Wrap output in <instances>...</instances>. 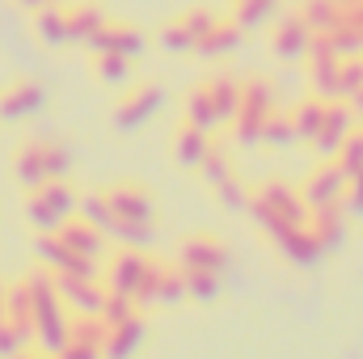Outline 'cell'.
<instances>
[{
  "label": "cell",
  "instance_id": "6da1fadb",
  "mask_svg": "<svg viewBox=\"0 0 363 359\" xmlns=\"http://www.w3.org/2000/svg\"><path fill=\"white\" fill-rule=\"evenodd\" d=\"M245 211L254 216V224H258L271 241L283 233V228L308 224V203H304V194H300L296 186L279 182V178L258 182V186L250 190V207H245Z\"/></svg>",
  "mask_w": 363,
  "mask_h": 359
},
{
  "label": "cell",
  "instance_id": "7a4b0ae2",
  "mask_svg": "<svg viewBox=\"0 0 363 359\" xmlns=\"http://www.w3.org/2000/svg\"><path fill=\"white\" fill-rule=\"evenodd\" d=\"M152 270H157V258H148L144 250H131V245H123V250L110 258V267H106V287H110L114 296L140 300V292L148 287Z\"/></svg>",
  "mask_w": 363,
  "mask_h": 359
},
{
  "label": "cell",
  "instance_id": "3957f363",
  "mask_svg": "<svg viewBox=\"0 0 363 359\" xmlns=\"http://www.w3.org/2000/svg\"><path fill=\"white\" fill-rule=\"evenodd\" d=\"M347 186H351V174H347L334 157H321V161L308 170V178L300 182V194H304L308 211H317V207H342Z\"/></svg>",
  "mask_w": 363,
  "mask_h": 359
},
{
  "label": "cell",
  "instance_id": "277c9868",
  "mask_svg": "<svg viewBox=\"0 0 363 359\" xmlns=\"http://www.w3.org/2000/svg\"><path fill=\"white\" fill-rule=\"evenodd\" d=\"M161 101H165V93L157 89V85H148V81L127 85L123 97H118V106H114V127H118V131H135V127H144V123L161 110Z\"/></svg>",
  "mask_w": 363,
  "mask_h": 359
},
{
  "label": "cell",
  "instance_id": "5b68a950",
  "mask_svg": "<svg viewBox=\"0 0 363 359\" xmlns=\"http://www.w3.org/2000/svg\"><path fill=\"white\" fill-rule=\"evenodd\" d=\"M55 287L72 313H97L101 317V309L110 300V287H106V279L97 283V275H55Z\"/></svg>",
  "mask_w": 363,
  "mask_h": 359
},
{
  "label": "cell",
  "instance_id": "8992f818",
  "mask_svg": "<svg viewBox=\"0 0 363 359\" xmlns=\"http://www.w3.org/2000/svg\"><path fill=\"white\" fill-rule=\"evenodd\" d=\"M355 127H359L355 106H351L347 97H334V101L325 106V123H321V131H317V140H313L317 157H334V153L342 148V140H347Z\"/></svg>",
  "mask_w": 363,
  "mask_h": 359
},
{
  "label": "cell",
  "instance_id": "52a82bcc",
  "mask_svg": "<svg viewBox=\"0 0 363 359\" xmlns=\"http://www.w3.org/2000/svg\"><path fill=\"white\" fill-rule=\"evenodd\" d=\"M85 47H89L93 55H127V60H140L144 47H148V38H144V30L127 26V21H106Z\"/></svg>",
  "mask_w": 363,
  "mask_h": 359
},
{
  "label": "cell",
  "instance_id": "ba28073f",
  "mask_svg": "<svg viewBox=\"0 0 363 359\" xmlns=\"http://www.w3.org/2000/svg\"><path fill=\"white\" fill-rule=\"evenodd\" d=\"M13 178L21 182L26 190H38L55 178L51 170V140H26L13 157Z\"/></svg>",
  "mask_w": 363,
  "mask_h": 359
},
{
  "label": "cell",
  "instance_id": "9c48e42d",
  "mask_svg": "<svg viewBox=\"0 0 363 359\" xmlns=\"http://www.w3.org/2000/svg\"><path fill=\"white\" fill-rule=\"evenodd\" d=\"M178 267L224 275V270H228V245H224L220 237H211V233H194V237H186L178 245Z\"/></svg>",
  "mask_w": 363,
  "mask_h": 359
},
{
  "label": "cell",
  "instance_id": "30bf717a",
  "mask_svg": "<svg viewBox=\"0 0 363 359\" xmlns=\"http://www.w3.org/2000/svg\"><path fill=\"white\" fill-rule=\"evenodd\" d=\"M313 30H308V21L300 17V13H283L279 21H274L271 30V47L274 55L283 60V64H296V60H304L308 55V47H313Z\"/></svg>",
  "mask_w": 363,
  "mask_h": 359
},
{
  "label": "cell",
  "instance_id": "8fae6325",
  "mask_svg": "<svg viewBox=\"0 0 363 359\" xmlns=\"http://www.w3.org/2000/svg\"><path fill=\"white\" fill-rule=\"evenodd\" d=\"M43 106H47V89L34 77H21V81H13L9 89L0 93V123L34 118V114H43Z\"/></svg>",
  "mask_w": 363,
  "mask_h": 359
},
{
  "label": "cell",
  "instance_id": "7c38bea8",
  "mask_svg": "<svg viewBox=\"0 0 363 359\" xmlns=\"http://www.w3.org/2000/svg\"><path fill=\"white\" fill-rule=\"evenodd\" d=\"M274 245H279V254H283L291 267H317V263L325 258V250H321V241L313 237V228H308V224L283 228V233L274 237Z\"/></svg>",
  "mask_w": 363,
  "mask_h": 359
},
{
  "label": "cell",
  "instance_id": "4fadbf2b",
  "mask_svg": "<svg viewBox=\"0 0 363 359\" xmlns=\"http://www.w3.org/2000/svg\"><path fill=\"white\" fill-rule=\"evenodd\" d=\"M106 199H110L118 220H152V194L140 182H118L106 190Z\"/></svg>",
  "mask_w": 363,
  "mask_h": 359
},
{
  "label": "cell",
  "instance_id": "5bb4252c",
  "mask_svg": "<svg viewBox=\"0 0 363 359\" xmlns=\"http://www.w3.org/2000/svg\"><path fill=\"white\" fill-rule=\"evenodd\" d=\"M144 317L135 313V317H127V321H118V326H106V347H101V355L106 359H135V351L144 347Z\"/></svg>",
  "mask_w": 363,
  "mask_h": 359
},
{
  "label": "cell",
  "instance_id": "9a60e30c",
  "mask_svg": "<svg viewBox=\"0 0 363 359\" xmlns=\"http://www.w3.org/2000/svg\"><path fill=\"white\" fill-rule=\"evenodd\" d=\"M60 237H64L81 258H93V263H97V258L106 254V233H101L97 224H89L81 211H77V216H68V220L60 224Z\"/></svg>",
  "mask_w": 363,
  "mask_h": 359
},
{
  "label": "cell",
  "instance_id": "2e32d148",
  "mask_svg": "<svg viewBox=\"0 0 363 359\" xmlns=\"http://www.w3.org/2000/svg\"><path fill=\"white\" fill-rule=\"evenodd\" d=\"M347 211L342 207H317V211H308V228H313V237L321 241V250L325 254H334V250H342V241H347Z\"/></svg>",
  "mask_w": 363,
  "mask_h": 359
},
{
  "label": "cell",
  "instance_id": "e0dca14e",
  "mask_svg": "<svg viewBox=\"0 0 363 359\" xmlns=\"http://www.w3.org/2000/svg\"><path fill=\"white\" fill-rule=\"evenodd\" d=\"M207 153H211V131H203V127H194V123H182L178 136H174V157H178V165L199 170V165L207 161Z\"/></svg>",
  "mask_w": 363,
  "mask_h": 359
},
{
  "label": "cell",
  "instance_id": "ac0fdd59",
  "mask_svg": "<svg viewBox=\"0 0 363 359\" xmlns=\"http://www.w3.org/2000/svg\"><path fill=\"white\" fill-rule=\"evenodd\" d=\"M325 97H317V93H308L304 101H296L287 114H291V127H296V140L300 144H313L317 140V131H321V123H325Z\"/></svg>",
  "mask_w": 363,
  "mask_h": 359
},
{
  "label": "cell",
  "instance_id": "d6986e66",
  "mask_svg": "<svg viewBox=\"0 0 363 359\" xmlns=\"http://www.w3.org/2000/svg\"><path fill=\"white\" fill-rule=\"evenodd\" d=\"M34 34H38L43 47H68V43H72V34H68V17H64V9H55V4L34 9Z\"/></svg>",
  "mask_w": 363,
  "mask_h": 359
},
{
  "label": "cell",
  "instance_id": "ffe728a7",
  "mask_svg": "<svg viewBox=\"0 0 363 359\" xmlns=\"http://www.w3.org/2000/svg\"><path fill=\"white\" fill-rule=\"evenodd\" d=\"M182 114H186V123H194V127H203V131H216V127H224V123H220V114H216V101H211V89H207V85H194V89H186Z\"/></svg>",
  "mask_w": 363,
  "mask_h": 359
},
{
  "label": "cell",
  "instance_id": "44dd1931",
  "mask_svg": "<svg viewBox=\"0 0 363 359\" xmlns=\"http://www.w3.org/2000/svg\"><path fill=\"white\" fill-rule=\"evenodd\" d=\"M64 17H68V34H72V43H89L93 34L106 26V9L101 4H68L64 9Z\"/></svg>",
  "mask_w": 363,
  "mask_h": 359
},
{
  "label": "cell",
  "instance_id": "7402d4cb",
  "mask_svg": "<svg viewBox=\"0 0 363 359\" xmlns=\"http://www.w3.org/2000/svg\"><path fill=\"white\" fill-rule=\"evenodd\" d=\"M241 34H245V30H241L237 21H224V17H220V21H216V30H211V34L199 43V55H207V60L233 55V51L241 47Z\"/></svg>",
  "mask_w": 363,
  "mask_h": 359
},
{
  "label": "cell",
  "instance_id": "603a6c76",
  "mask_svg": "<svg viewBox=\"0 0 363 359\" xmlns=\"http://www.w3.org/2000/svg\"><path fill=\"white\" fill-rule=\"evenodd\" d=\"M38 194L47 199V207H51L60 220H68V216L81 211V190H77L72 182H64V178H51L47 186H38Z\"/></svg>",
  "mask_w": 363,
  "mask_h": 359
},
{
  "label": "cell",
  "instance_id": "cb8c5ba5",
  "mask_svg": "<svg viewBox=\"0 0 363 359\" xmlns=\"http://www.w3.org/2000/svg\"><path fill=\"white\" fill-rule=\"evenodd\" d=\"M110 241L131 245V250H148V245H157V224L152 220H114Z\"/></svg>",
  "mask_w": 363,
  "mask_h": 359
},
{
  "label": "cell",
  "instance_id": "d4e9b609",
  "mask_svg": "<svg viewBox=\"0 0 363 359\" xmlns=\"http://www.w3.org/2000/svg\"><path fill=\"white\" fill-rule=\"evenodd\" d=\"M300 17L308 21L313 34H330V30L342 26V4H338V0H304Z\"/></svg>",
  "mask_w": 363,
  "mask_h": 359
},
{
  "label": "cell",
  "instance_id": "484cf974",
  "mask_svg": "<svg viewBox=\"0 0 363 359\" xmlns=\"http://www.w3.org/2000/svg\"><path fill=\"white\" fill-rule=\"evenodd\" d=\"M207 89H211V101H216L220 123H233L237 110H241V81H233V77H211Z\"/></svg>",
  "mask_w": 363,
  "mask_h": 359
},
{
  "label": "cell",
  "instance_id": "4316f807",
  "mask_svg": "<svg viewBox=\"0 0 363 359\" xmlns=\"http://www.w3.org/2000/svg\"><path fill=\"white\" fill-rule=\"evenodd\" d=\"M93 77H97L101 85H110V89L135 85V81H131V60H127V55H93Z\"/></svg>",
  "mask_w": 363,
  "mask_h": 359
},
{
  "label": "cell",
  "instance_id": "83f0119b",
  "mask_svg": "<svg viewBox=\"0 0 363 359\" xmlns=\"http://www.w3.org/2000/svg\"><path fill=\"white\" fill-rule=\"evenodd\" d=\"M182 270H186V267H182ZM220 292H224V283H220V275H216V270H186V300L211 304Z\"/></svg>",
  "mask_w": 363,
  "mask_h": 359
},
{
  "label": "cell",
  "instance_id": "f1b7e54d",
  "mask_svg": "<svg viewBox=\"0 0 363 359\" xmlns=\"http://www.w3.org/2000/svg\"><path fill=\"white\" fill-rule=\"evenodd\" d=\"M274 13H279V0H237V13H233V21L241 26V30H258V26H267Z\"/></svg>",
  "mask_w": 363,
  "mask_h": 359
},
{
  "label": "cell",
  "instance_id": "f546056e",
  "mask_svg": "<svg viewBox=\"0 0 363 359\" xmlns=\"http://www.w3.org/2000/svg\"><path fill=\"white\" fill-rule=\"evenodd\" d=\"M241 110L271 114V110H274V85H271V81H262V77L241 81Z\"/></svg>",
  "mask_w": 363,
  "mask_h": 359
},
{
  "label": "cell",
  "instance_id": "4dcf8cb0",
  "mask_svg": "<svg viewBox=\"0 0 363 359\" xmlns=\"http://www.w3.org/2000/svg\"><path fill=\"white\" fill-rule=\"evenodd\" d=\"M262 144H267V148H291V144H296L291 114H283V110H271V114H267V123H262Z\"/></svg>",
  "mask_w": 363,
  "mask_h": 359
},
{
  "label": "cell",
  "instance_id": "1f68e13d",
  "mask_svg": "<svg viewBox=\"0 0 363 359\" xmlns=\"http://www.w3.org/2000/svg\"><path fill=\"white\" fill-rule=\"evenodd\" d=\"M81 216L89 220V224H97L106 237H110V228H114V207H110V199L106 194H97V190H89V194H81Z\"/></svg>",
  "mask_w": 363,
  "mask_h": 359
},
{
  "label": "cell",
  "instance_id": "d6a6232c",
  "mask_svg": "<svg viewBox=\"0 0 363 359\" xmlns=\"http://www.w3.org/2000/svg\"><path fill=\"white\" fill-rule=\"evenodd\" d=\"M26 220H30L38 233H60V224H64V220L47 207V199H43L38 190H30V194H26Z\"/></svg>",
  "mask_w": 363,
  "mask_h": 359
},
{
  "label": "cell",
  "instance_id": "836d02e7",
  "mask_svg": "<svg viewBox=\"0 0 363 359\" xmlns=\"http://www.w3.org/2000/svg\"><path fill=\"white\" fill-rule=\"evenodd\" d=\"M30 343H34V334H30L26 326H17V321L0 317V359H13L17 351H26Z\"/></svg>",
  "mask_w": 363,
  "mask_h": 359
},
{
  "label": "cell",
  "instance_id": "e575fe53",
  "mask_svg": "<svg viewBox=\"0 0 363 359\" xmlns=\"http://www.w3.org/2000/svg\"><path fill=\"white\" fill-rule=\"evenodd\" d=\"M334 161H338V165H342L351 178L359 174V170H363V127H355V131L342 140V148L334 153Z\"/></svg>",
  "mask_w": 363,
  "mask_h": 359
},
{
  "label": "cell",
  "instance_id": "d590c367",
  "mask_svg": "<svg viewBox=\"0 0 363 359\" xmlns=\"http://www.w3.org/2000/svg\"><path fill=\"white\" fill-rule=\"evenodd\" d=\"M363 89V55H351V60H342L338 64V97H355Z\"/></svg>",
  "mask_w": 363,
  "mask_h": 359
},
{
  "label": "cell",
  "instance_id": "8d00e7d4",
  "mask_svg": "<svg viewBox=\"0 0 363 359\" xmlns=\"http://www.w3.org/2000/svg\"><path fill=\"white\" fill-rule=\"evenodd\" d=\"M211 190H216L220 207H228V211H245V207H250V190L237 182V174H233V178H224L220 186H211Z\"/></svg>",
  "mask_w": 363,
  "mask_h": 359
},
{
  "label": "cell",
  "instance_id": "74e56055",
  "mask_svg": "<svg viewBox=\"0 0 363 359\" xmlns=\"http://www.w3.org/2000/svg\"><path fill=\"white\" fill-rule=\"evenodd\" d=\"M199 174L207 178V186H220L224 178H233V161H228V153L211 144V153H207V161L199 165Z\"/></svg>",
  "mask_w": 363,
  "mask_h": 359
},
{
  "label": "cell",
  "instance_id": "f35d334b",
  "mask_svg": "<svg viewBox=\"0 0 363 359\" xmlns=\"http://www.w3.org/2000/svg\"><path fill=\"white\" fill-rule=\"evenodd\" d=\"M216 21H220V17H216L211 9H190V13L182 17V26H186V30H190V38H194V51H199V43L216 30Z\"/></svg>",
  "mask_w": 363,
  "mask_h": 359
},
{
  "label": "cell",
  "instance_id": "ab89813d",
  "mask_svg": "<svg viewBox=\"0 0 363 359\" xmlns=\"http://www.w3.org/2000/svg\"><path fill=\"white\" fill-rule=\"evenodd\" d=\"M157 38H161V47H165L169 55H186V51H194V38H190V30H186L182 21L165 26V30H161Z\"/></svg>",
  "mask_w": 363,
  "mask_h": 359
},
{
  "label": "cell",
  "instance_id": "60d3db41",
  "mask_svg": "<svg viewBox=\"0 0 363 359\" xmlns=\"http://www.w3.org/2000/svg\"><path fill=\"white\" fill-rule=\"evenodd\" d=\"M342 211L351 216V220H363V170L351 178V186H347V199H342Z\"/></svg>",
  "mask_w": 363,
  "mask_h": 359
},
{
  "label": "cell",
  "instance_id": "b9f144b4",
  "mask_svg": "<svg viewBox=\"0 0 363 359\" xmlns=\"http://www.w3.org/2000/svg\"><path fill=\"white\" fill-rule=\"evenodd\" d=\"M60 359H106V355H101V347H93V343H77V338H68L64 351H60Z\"/></svg>",
  "mask_w": 363,
  "mask_h": 359
},
{
  "label": "cell",
  "instance_id": "7bdbcfd3",
  "mask_svg": "<svg viewBox=\"0 0 363 359\" xmlns=\"http://www.w3.org/2000/svg\"><path fill=\"white\" fill-rule=\"evenodd\" d=\"M17 4H21V9H30V13H34V9H43V4H47V0H17Z\"/></svg>",
  "mask_w": 363,
  "mask_h": 359
},
{
  "label": "cell",
  "instance_id": "ee69618b",
  "mask_svg": "<svg viewBox=\"0 0 363 359\" xmlns=\"http://www.w3.org/2000/svg\"><path fill=\"white\" fill-rule=\"evenodd\" d=\"M351 106H355V114H359V118H363V89L355 93V97H351Z\"/></svg>",
  "mask_w": 363,
  "mask_h": 359
},
{
  "label": "cell",
  "instance_id": "f6af8a7d",
  "mask_svg": "<svg viewBox=\"0 0 363 359\" xmlns=\"http://www.w3.org/2000/svg\"><path fill=\"white\" fill-rule=\"evenodd\" d=\"M13 359H38V351H30V347H26V351H17Z\"/></svg>",
  "mask_w": 363,
  "mask_h": 359
},
{
  "label": "cell",
  "instance_id": "bcb514c9",
  "mask_svg": "<svg viewBox=\"0 0 363 359\" xmlns=\"http://www.w3.org/2000/svg\"><path fill=\"white\" fill-rule=\"evenodd\" d=\"M4 292H9V287H0V317H4Z\"/></svg>",
  "mask_w": 363,
  "mask_h": 359
},
{
  "label": "cell",
  "instance_id": "7dc6e473",
  "mask_svg": "<svg viewBox=\"0 0 363 359\" xmlns=\"http://www.w3.org/2000/svg\"><path fill=\"white\" fill-rule=\"evenodd\" d=\"M38 359H60V355H47V351H43V355H38Z\"/></svg>",
  "mask_w": 363,
  "mask_h": 359
},
{
  "label": "cell",
  "instance_id": "c3c4849f",
  "mask_svg": "<svg viewBox=\"0 0 363 359\" xmlns=\"http://www.w3.org/2000/svg\"><path fill=\"white\" fill-rule=\"evenodd\" d=\"M233 4H237V0H233Z\"/></svg>",
  "mask_w": 363,
  "mask_h": 359
},
{
  "label": "cell",
  "instance_id": "681fc988",
  "mask_svg": "<svg viewBox=\"0 0 363 359\" xmlns=\"http://www.w3.org/2000/svg\"><path fill=\"white\" fill-rule=\"evenodd\" d=\"M359 127H363V123H359Z\"/></svg>",
  "mask_w": 363,
  "mask_h": 359
}]
</instances>
